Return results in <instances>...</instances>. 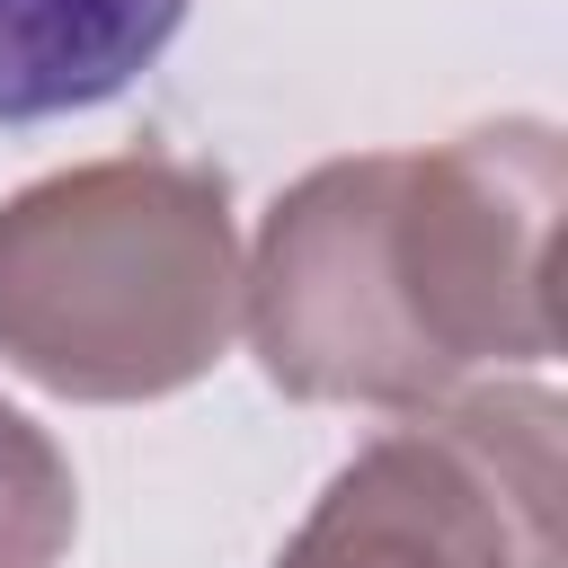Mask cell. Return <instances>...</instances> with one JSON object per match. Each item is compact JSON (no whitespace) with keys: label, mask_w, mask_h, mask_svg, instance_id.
<instances>
[{"label":"cell","mask_w":568,"mask_h":568,"mask_svg":"<svg viewBox=\"0 0 568 568\" xmlns=\"http://www.w3.org/2000/svg\"><path fill=\"white\" fill-rule=\"evenodd\" d=\"M559 186V124L541 115L302 169L240 257L257 373L311 408L408 417L470 373L550 364Z\"/></svg>","instance_id":"6da1fadb"},{"label":"cell","mask_w":568,"mask_h":568,"mask_svg":"<svg viewBox=\"0 0 568 568\" xmlns=\"http://www.w3.org/2000/svg\"><path fill=\"white\" fill-rule=\"evenodd\" d=\"M240 337L231 178L178 151L71 160L0 195V364L80 408L204 382Z\"/></svg>","instance_id":"7a4b0ae2"},{"label":"cell","mask_w":568,"mask_h":568,"mask_svg":"<svg viewBox=\"0 0 568 568\" xmlns=\"http://www.w3.org/2000/svg\"><path fill=\"white\" fill-rule=\"evenodd\" d=\"M275 568H568L559 390L462 382L328 470Z\"/></svg>","instance_id":"3957f363"},{"label":"cell","mask_w":568,"mask_h":568,"mask_svg":"<svg viewBox=\"0 0 568 568\" xmlns=\"http://www.w3.org/2000/svg\"><path fill=\"white\" fill-rule=\"evenodd\" d=\"M195 0H0V124H53L124 98Z\"/></svg>","instance_id":"277c9868"},{"label":"cell","mask_w":568,"mask_h":568,"mask_svg":"<svg viewBox=\"0 0 568 568\" xmlns=\"http://www.w3.org/2000/svg\"><path fill=\"white\" fill-rule=\"evenodd\" d=\"M80 532V479L62 444L0 399V568H62Z\"/></svg>","instance_id":"5b68a950"}]
</instances>
